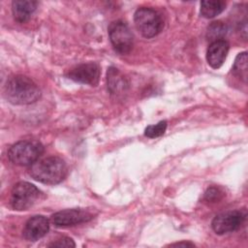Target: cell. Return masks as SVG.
I'll return each instance as SVG.
<instances>
[{
	"mask_svg": "<svg viewBox=\"0 0 248 248\" xmlns=\"http://www.w3.org/2000/svg\"><path fill=\"white\" fill-rule=\"evenodd\" d=\"M5 97L14 105H29L40 99L41 90L28 77L16 75L7 80Z\"/></svg>",
	"mask_w": 248,
	"mask_h": 248,
	"instance_id": "6da1fadb",
	"label": "cell"
},
{
	"mask_svg": "<svg viewBox=\"0 0 248 248\" xmlns=\"http://www.w3.org/2000/svg\"><path fill=\"white\" fill-rule=\"evenodd\" d=\"M28 172L35 180L45 184L60 183L67 174V166L58 156H50L37 160L32 164Z\"/></svg>",
	"mask_w": 248,
	"mask_h": 248,
	"instance_id": "7a4b0ae2",
	"label": "cell"
},
{
	"mask_svg": "<svg viewBox=\"0 0 248 248\" xmlns=\"http://www.w3.org/2000/svg\"><path fill=\"white\" fill-rule=\"evenodd\" d=\"M44 152V146L37 140H20L8 150L9 160L17 166H31Z\"/></svg>",
	"mask_w": 248,
	"mask_h": 248,
	"instance_id": "3957f363",
	"label": "cell"
},
{
	"mask_svg": "<svg viewBox=\"0 0 248 248\" xmlns=\"http://www.w3.org/2000/svg\"><path fill=\"white\" fill-rule=\"evenodd\" d=\"M134 21L139 32L147 39L158 35L163 28V19L160 14L147 7H142L136 11Z\"/></svg>",
	"mask_w": 248,
	"mask_h": 248,
	"instance_id": "277c9868",
	"label": "cell"
},
{
	"mask_svg": "<svg viewBox=\"0 0 248 248\" xmlns=\"http://www.w3.org/2000/svg\"><path fill=\"white\" fill-rule=\"evenodd\" d=\"M41 194V191L35 185L26 181H19L12 189L11 206L15 210H26L39 201Z\"/></svg>",
	"mask_w": 248,
	"mask_h": 248,
	"instance_id": "5b68a950",
	"label": "cell"
},
{
	"mask_svg": "<svg viewBox=\"0 0 248 248\" xmlns=\"http://www.w3.org/2000/svg\"><path fill=\"white\" fill-rule=\"evenodd\" d=\"M108 37L113 48L118 53L126 54L132 49L133 35L124 21L111 22L108 26Z\"/></svg>",
	"mask_w": 248,
	"mask_h": 248,
	"instance_id": "8992f818",
	"label": "cell"
},
{
	"mask_svg": "<svg viewBox=\"0 0 248 248\" xmlns=\"http://www.w3.org/2000/svg\"><path fill=\"white\" fill-rule=\"evenodd\" d=\"M246 218L242 210H231L218 214L212 221V229L217 234L232 232L240 228Z\"/></svg>",
	"mask_w": 248,
	"mask_h": 248,
	"instance_id": "52a82bcc",
	"label": "cell"
},
{
	"mask_svg": "<svg viewBox=\"0 0 248 248\" xmlns=\"http://www.w3.org/2000/svg\"><path fill=\"white\" fill-rule=\"evenodd\" d=\"M92 218L93 216L90 212L81 208H73L54 213L51 216V221L57 227H67L87 222Z\"/></svg>",
	"mask_w": 248,
	"mask_h": 248,
	"instance_id": "ba28073f",
	"label": "cell"
},
{
	"mask_svg": "<svg viewBox=\"0 0 248 248\" xmlns=\"http://www.w3.org/2000/svg\"><path fill=\"white\" fill-rule=\"evenodd\" d=\"M68 78L79 83L96 85L100 78V68L93 62L80 64L68 73Z\"/></svg>",
	"mask_w": 248,
	"mask_h": 248,
	"instance_id": "9c48e42d",
	"label": "cell"
},
{
	"mask_svg": "<svg viewBox=\"0 0 248 248\" xmlns=\"http://www.w3.org/2000/svg\"><path fill=\"white\" fill-rule=\"evenodd\" d=\"M49 230V221L43 215L31 217L22 231L23 237L28 241H37L45 236Z\"/></svg>",
	"mask_w": 248,
	"mask_h": 248,
	"instance_id": "30bf717a",
	"label": "cell"
},
{
	"mask_svg": "<svg viewBox=\"0 0 248 248\" xmlns=\"http://www.w3.org/2000/svg\"><path fill=\"white\" fill-rule=\"evenodd\" d=\"M229 48L230 45L225 40L212 42L206 51V60L208 64L214 69L220 68L227 57Z\"/></svg>",
	"mask_w": 248,
	"mask_h": 248,
	"instance_id": "8fae6325",
	"label": "cell"
},
{
	"mask_svg": "<svg viewBox=\"0 0 248 248\" xmlns=\"http://www.w3.org/2000/svg\"><path fill=\"white\" fill-rule=\"evenodd\" d=\"M38 2L33 0H15L12 3L14 18L17 22H25L37 9Z\"/></svg>",
	"mask_w": 248,
	"mask_h": 248,
	"instance_id": "7c38bea8",
	"label": "cell"
},
{
	"mask_svg": "<svg viewBox=\"0 0 248 248\" xmlns=\"http://www.w3.org/2000/svg\"><path fill=\"white\" fill-rule=\"evenodd\" d=\"M128 82L124 76L115 68L111 67L108 71V88L111 94H119L126 90Z\"/></svg>",
	"mask_w": 248,
	"mask_h": 248,
	"instance_id": "4fadbf2b",
	"label": "cell"
},
{
	"mask_svg": "<svg viewBox=\"0 0 248 248\" xmlns=\"http://www.w3.org/2000/svg\"><path fill=\"white\" fill-rule=\"evenodd\" d=\"M226 8V2L222 0L201 2V15L205 18H212L220 15Z\"/></svg>",
	"mask_w": 248,
	"mask_h": 248,
	"instance_id": "5bb4252c",
	"label": "cell"
},
{
	"mask_svg": "<svg viewBox=\"0 0 248 248\" xmlns=\"http://www.w3.org/2000/svg\"><path fill=\"white\" fill-rule=\"evenodd\" d=\"M227 33V26L221 21H214L212 22L206 32V38L212 42L223 40V37Z\"/></svg>",
	"mask_w": 248,
	"mask_h": 248,
	"instance_id": "9a60e30c",
	"label": "cell"
},
{
	"mask_svg": "<svg viewBox=\"0 0 248 248\" xmlns=\"http://www.w3.org/2000/svg\"><path fill=\"white\" fill-rule=\"evenodd\" d=\"M232 72L236 75L239 78H242L246 81L247 78V53L242 52L239 53L234 61Z\"/></svg>",
	"mask_w": 248,
	"mask_h": 248,
	"instance_id": "2e32d148",
	"label": "cell"
},
{
	"mask_svg": "<svg viewBox=\"0 0 248 248\" xmlns=\"http://www.w3.org/2000/svg\"><path fill=\"white\" fill-rule=\"evenodd\" d=\"M167 125H168V123L166 120H162L155 125H149L145 128L144 135L150 139L158 138V137L164 135V133L166 132V129H167Z\"/></svg>",
	"mask_w": 248,
	"mask_h": 248,
	"instance_id": "e0dca14e",
	"label": "cell"
},
{
	"mask_svg": "<svg viewBox=\"0 0 248 248\" xmlns=\"http://www.w3.org/2000/svg\"><path fill=\"white\" fill-rule=\"evenodd\" d=\"M224 196V193L216 187L208 188L204 193V200L208 202H216L220 201Z\"/></svg>",
	"mask_w": 248,
	"mask_h": 248,
	"instance_id": "ac0fdd59",
	"label": "cell"
},
{
	"mask_svg": "<svg viewBox=\"0 0 248 248\" xmlns=\"http://www.w3.org/2000/svg\"><path fill=\"white\" fill-rule=\"evenodd\" d=\"M49 247H75L76 244L74 240L70 237H62L55 242H52L51 244L48 245Z\"/></svg>",
	"mask_w": 248,
	"mask_h": 248,
	"instance_id": "d6986e66",
	"label": "cell"
},
{
	"mask_svg": "<svg viewBox=\"0 0 248 248\" xmlns=\"http://www.w3.org/2000/svg\"><path fill=\"white\" fill-rule=\"evenodd\" d=\"M170 246H175V247H187V246H195L193 243L191 242H177V243H173V244H170Z\"/></svg>",
	"mask_w": 248,
	"mask_h": 248,
	"instance_id": "ffe728a7",
	"label": "cell"
}]
</instances>
